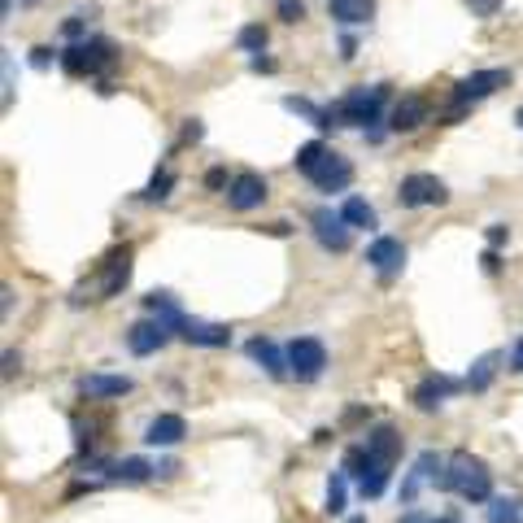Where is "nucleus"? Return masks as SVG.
I'll return each instance as SVG.
<instances>
[{
	"label": "nucleus",
	"mask_w": 523,
	"mask_h": 523,
	"mask_svg": "<svg viewBox=\"0 0 523 523\" xmlns=\"http://www.w3.org/2000/svg\"><path fill=\"white\" fill-rule=\"evenodd\" d=\"M384 97H388V87L384 83H371V87H349L341 101L332 105V114L341 127H371V122H380V109H384Z\"/></svg>",
	"instance_id": "f03ea898"
},
{
	"label": "nucleus",
	"mask_w": 523,
	"mask_h": 523,
	"mask_svg": "<svg viewBox=\"0 0 523 523\" xmlns=\"http://www.w3.org/2000/svg\"><path fill=\"white\" fill-rule=\"evenodd\" d=\"M441 467L445 463L432 454V449H427V454H419V458H415V467H410V476H405V484H402V506H415L419 488L432 480V471H441Z\"/></svg>",
	"instance_id": "a211bd4d"
},
{
	"label": "nucleus",
	"mask_w": 523,
	"mask_h": 523,
	"mask_svg": "<svg viewBox=\"0 0 523 523\" xmlns=\"http://www.w3.org/2000/svg\"><path fill=\"white\" fill-rule=\"evenodd\" d=\"M349 523H366V519H363V515H358V519H349Z\"/></svg>",
	"instance_id": "09e8293b"
},
{
	"label": "nucleus",
	"mask_w": 523,
	"mask_h": 523,
	"mask_svg": "<svg viewBox=\"0 0 523 523\" xmlns=\"http://www.w3.org/2000/svg\"><path fill=\"white\" fill-rule=\"evenodd\" d=\"M158 476V467L149 463V458H140V454H131V458H122V463H109V480L118 484H144Z\"/></svg>",
	"instance_id": "4be33fe9"
},
{
	"label": "nucleus",
	"mask_w": 523,
	"mask_h": 523,
	"mask_svg": "<svg viewBox=\"0 0 523 523\" xmlns=\"http://www.w3.org/2000/svg\"><path fill=\"white\" fill-rule=\"evenodd\" d=\"M515 127H519V131H523V105H519V109H515Z\"/></svg>",
	"instance_id": "49530a36"
},
{
	"label": "nucleus",
	"mask_w": 523,
	"mask_h": 523,
	"mask_svg": "<svg viewBox=\"0 0 523 523\" xmlns=\"http://www.w3.org/2000/svg\"><path fill=\"white\" fill-rule=\"evenodd\" d=\"M327 153H332V149H327L323 140H305L302 149H297V158H292V161H297V170H302L305 179H310V175L319 170L323 161H327Z\"/></svg>",
	"instance_id": "a878e982"
},
{
	"label": "nucleus",
	"mask_w": 523,
	"mask_h": 523,
	"mask_svg": "<svg viewBox=\"0 0 523 523\" xmlns=\"http://www.w3.org/2000/svg\"><path fill=\"white\" fill-rule=\"evenodd\" d=\"M445 201H449V188L436 175H427V170L405 175L402 188H397V205L402 210H423V205H445Z\"/></svg>",
	"instance_id": "20e7f679"
},
{
	"label": "nucleus",
	"mask_w": 523,
	"mask_h": 523,
	"mask_svg": "<svg viewBox=\"0 0 523 523\" xmlns=\"http://www.w3.org/2000/svg\"><path fill=\"white\" fill-rule=\"evenodd\" d=\"M262 201H266V179H262L258 170L231 175V188H227V205H231V210L249 214V210H258Z\"/></svg>",
	"instance_id": "9d476101"
},
{
	"label": "nucleus",
	"mask_w": 523,
	"mask_h": 523,
	"mask_svg": "<svg viewBox=\"0 0 523 523\" xmlns=\"http://www.w3.org/2000/svg\"><path fill=\"white\" fill-rule=\"evenodd\" d=\"M183 436H188V423H183V415H158V419L149 423V432H144V445L170 449V445H179Z\"/></svg>",
	"instance_id": "f3484780"
},
{
	"label": "nucleus",
	"mask_w": 523,
	"mask_h": 523,
	"mask_svg": "<svg viewBox=\"0 0 523 523\" xmlns=\"http://www.w3.org/2000/svg\"><path fill=\"white\" fill-rule=\"evenodd\" d=\"M266 231H271V236H288L292 227H288V222H266Z\"/></svg>",
	"instance_id": "37998d69"
},
{
	"label": "nucleus",
	"mask_w": 523,
	"mask_h": 523,
	"mask_svg": "<svg viewBox=\"0 0 523 523\" xmlns=\"http://www.w3.org/2000/svg\"><path fill=\"white\" fill-rule=\"evenodd\" d=\"M341 219L349 222V227H366V231L380 222V219H375V205L363 201V197H349V201L341 205Z\"/></svg>",
	"instance_id": "393cba45"
},
{
	"label": "nucleus",
	"mask_w": 523,
	"mask_h": 523,
	"mask_svg": "<svg viewBox=\"0 0 523 523\" xmlns=\"http://www.w3.org/2000/svg\"><path fill=\"white\" fill-rule=\"evenodd\" d=\"M131 283V244L114 249L105 258V280H101V297H118L122 288Z\"/></svg>",
	"instance_id": "4468645a"
},
{
	"label": "nucleus",
	"mask_w": 523,
	"mask_h": 523,
	"mask_svg": "<svg viewBox=\"0 0 523 523\" xmlns=\"http://www.w3.org/2000/svg\"><path fill=\"white\" fill-rule=\"evenodd\" d=\"M26 61H31L36 70H48V66H53V48H44V44H40V48H31V57H26Z\"/></svg>",
	"instance_id": "f704fd0d"
},
{
	"label": "nucleus",
	"mask_w": 523,
	"mask_h": 523,
	"mask_svg": "<svg viewBox=\"0 0 523 523\" xmlns=\"http://www.w3.org/2000/svg\"><path fill=\"white\" fill-rule=\"evenodd\" d=\"M366 266L380 275V280H393V275H402L405 266V244L397 236H375V241L366 244Z\"/></svg>",
	"instance_id": "423d86ee"
},
{
	"label": "nucleus",
	"mask_w": 523,
	"mask_h": 523,
	"mask_svg": "<svg viewBox=\"0 0 523 523\" xmlns=\"http://www.w3.org/2000/svg\"><path fill=\"white\" fill-rule=\"evenodd\" d=\"M344 480H349L344 471H332V480H327V506H323L327 515H344Z\"/></svg>",
	"instance_id": "c756f323"
},
{
	"label": "nucleus",
	"mask_w": 523,
	"mask_h": 523,
	"mask_svg": "<svg viewBox=\"0 0 523 523\" xmlns=\"http://www.w3.org/2000/svg\"><path fill=\"white\" fill-rule=\"evenodd\" d=\"M484 523H523V510L515 497H488L484 506Z\"/></svg>",
	"instance_id": "bb28decb"
},
{
	"label": "nucleus",
	"mask_w": 523,
	"mask_h": 523,
	"mask_svg": "<svg viewBox=\"0 0 523 523\" xmlns=\"http://www.w3.org/2000/svg\"><path fill=\"white\" fill-rule=\"evenodd\" d=\"M497 266H502V262H497V249H488V253H484V271H497Z\"/></svg>",
	"instance_id": "c03bdc74"
},
{
	"label": "nucleus",
	"mask_w": 523,
	"mask_h": 523,
	"mask_svg": "<svg viewBox=\"0 0 523 523\" xmlns=\"http://www.w3.org/2000/svg\"><path fill=\"white\" fill-rule=\"evenodd\" d=\"M323 366H327V349H323L319 336H297V341L288 344V371H292V380L314 384L323 375Z\"/></svg>",
	"instance_id": "39448f33"
},
{
	"label": "nucleus",
	"mask_w": 523,
	"mask_h": 523,
	"mask_svg": "<svg viewBox=\"0 0 523 523\" xmlns=\"http://www.w3.org/2000/svg\"><path fill=\"white\" fill-rule=\"evenodd\" d=\"M327 14L341 26H363L375 18V0H327Z\"/></svg>",
	"instance_id": "6ab92c4d"
},
{
	"label": "nucleus",
	"mask_w": 523,
	"mask_h": 523,
	"mask_svg": "<svg viewBox=\"0 0 523 523\" xmlns=\"http://www.w3.org/2000/svg\"><path fill=\"white\" fill-rule=\"evenodd\" d=\"M354 53H358V40H354V36H344V40H341V57L354 61Z\"/></svg>",
	"instance_id": "79ce46f5"
},
{
	"label": "nucleus",
	"mask_w": 523,
	"mask_h": 523,
	"mask_svg": "<svg viewBox=\"0 0 523 523\" xmlns=\"http://www.w3.org/2000/svg\"><path fill=\"white\" fill-rule=\"evenodd\" d=\"M510 371H519L523 375V336L515 341V349H510Z\"/></svg>",
	"instance_id": "ea45409f"
},
{
	"label": "nucleus",
	"mask_w": 523,
	"mask_h": 523,
	"mask_svg": "<svg viewBox=\"0 0 523 523\" xmlns=\"http://www.w3.org/2000/svg\"><path fill=\"white\" fill-rule=\"evenodd\" d=\"M170 188H175V175H170V170H158V175L149 179V188H144V201H166Z\"/></svg>",
	"instance_id": "7c9ffc66"
},
{
	"label": "nucleus",
	"mask_w": 523,
	"mask_h": 523,
	"mask_svg": "<svg viewBox=\"0 0 523 523\" xmlns=\"http://www.w3.org/2000/svg\"><path fill=\"white\" fill-rule=\"evenodd\" d=\"M266 26L262 22H249V26H241V36H236V44H241V53H262L266 48Z\"/></svg>",
	"instance_id": "c85d7f7f"
},
{
	"label": "nucleus",
	"mask_w": 523,
	"mask_h": 523,
	"mask_svg": "<svg viewBox=\"0 0 523 523\" xmlns=\"http://www.w3.org/2000/svg\"><path fill=\"white\" fill-rule=\"evenodd\" d=\"M432 523H458V519H432Z\"/></svg>",
	"instance_id": "de8ad7c7"
},
{
	"label": "nucleus",
	"mask_w": 523,
	"mask_h": 523,
	"mask_svg": "<svg viewBox=\"0 0 523 523\" xmlns=\"http://www.w3.org/2000/svg\"><path fill=\"white\" fill-rule=\"evenodd\" d=\"M458 388H463V384L449 380V375H427V380H423L419 388L410 393V402L419 405V410H436V405H441L445 397H454Z\"/></svg>",
	"instance_id": "dca6fc26"
},
{
	"label": "nucleus",
	"mask_w": 523,
	"mask_h": 523,
	"mask_svg": "<svg viewBox=\"0 0 523 523\" xmlns=\"http://www.w3.org/2000/svg\"><path fill=\"white\" fill-rule=\"evenodd\" d=\"M310 222H314V241H319L323 249H332V253H344V249L354 244V227H349L341 214H332V210H314Z\"/></svg>",
	"instance_id": "0eeeda50"
},
{
	"label": "nucleus",
	"mask_w": 523,
	"mask_h": 523,
	"mask_svg": "<svg viewBox=\"0 0 523 523\" xmlns=\"http://www.w3.org/2000/svg\"><path fill=\"white\" fill-rule=\"evenodd\" d=\"M497 363H502V354H480V358L471 363V375H467V388H471V393H484V388L493 384V375H497Z\"/></svg>",
	"instance_id": "b1692460"
},
{
	"label": "nucleus",
	"mask_w": 523,
	"mask_h": 523,
	"mask_svg": "<svg viewBox=\"0 0 523 523\" xmlns=\"http://www.w3.org/2000/svg\"><path fill=\"white\" fill-rule=\"evenodd\" d=\"M61 36H66V40H83V18H79V14H75V18H66Z\"/></svg>",
	"instance_id": "e433bc0d"
},
{
	"label": "nucleus",
	"mask_w": 523,
	"mask_h": 523,
	"mask_svg": "<svg viewBox=\"0 0 523 523\" xmlns=\"http://www.w3.org/2000/svg\"><path fill=\"white\" fill-rule=\"evenodd\" d=\"M158 476H161V480H170V476H179V463H175V458H166V463H158Z\"/></svg>",
	"instance_id": "a19ab883"
},
{
	"label": "nucleus",
	"mask_w": 523,
	"mask_h": 523,
	"mask_svg": "<svg viewBox=\"0 0 523 523\" xmlns=\"http://www.w3.org/2000/svg\"><path fill=\"white\" fill-rule=\"evenodd\" d=\"M275 14L283 22H302L305 18V0H275Z\"/></svg>",
	"instance_id": "2f4dec72"
},
{
	"label": "nucleus",
	"mask_w": 523,
	"mask_h": 523,
	"mask_svg": "<svg viewBox=\"0 0 523 523\" xmlns=\"http://www.w3.org/2000/svg\"><path fill=\"white\" fill-rule=\"evenodd\" d=\"M427 122V101L423 97H402V101L393 105V131H415V127H423Z\"/></svg>",
	"instance_id": "412c9836"
},
{
	"label": "nucleus",
	"mask_w": 523,
	"mask_h": 523,
	"mask_svg": "<svg viewBox=\"0 0 523 523\" xmlns=\"http://www.w3.org/2000/svg\"><path fill=\"white\" fill-rule=\"evenodd\" d=\"M244 354H249L271 380H292V371H288V349H280L271 336H253V341L244 344Z\"/></svg>",
	"instance_id": "1a4fd4ad"
},
{
	"label": "nucleus",
	"mask_w": 523,
	"mask_h": 523,
	"mask_svg": "<svg viewBox=\"0 0 523 523\" xmlns=\"http://www.w3.org/2000/svg\"><path fill=\"white\" fill-rule=\"evenodd\" d=\"M136 384L131 375H83L79 380V393L83 397H92V402H105V397H127Z\"/></svg>",
	"instance_id": "2eb2a0df"
},
{
	"label": "nucleus",
	"mask_w": 523,
	"mask_h": 523,
	"mask_svg": "<svg viewBox=\"0 0 523 523\" xmlns=\"http://www.w3.org/2000/svg\"><path fill=\"white\" fill-rule=\"evenodd\" d=\"M506 236H510V231H506V222H493V227H488V249H502Z\"/></svg>",
	"instance_id": "4c0bfd02"
},
{
	"label": "nucleus",
	"mask_w": 523,
	"mask_h": 523,
	"mask_svg": "<svg viewBox=\"0 0 523 523\" xmlns=\"http://www.w3.org/2000/svg\"><path fill=\"white\" fill-rule=\"evenodd\" d=\"M436 488L458 493L463 502H488V497H493V471H488L484 458L458 449V454H449V458H445V471L436 476Z\"/></svg>",
	"instance_id": "f257e3e1"
},
{
	"label": "nucleus",
	"mask_w": 523,
	"mask_h": 523,
	"mask_svg": "<svg viewBox=\"0 0 523 523\" xmlns=\"http://www.w3.org/2000/svg\"><path fill=\"white\" fill-rule=\"evenodd\" d=\"M366 449H371V458H380V463H397L402 458V449H405V441H402V432L393 427V423H375L371 432H366Z\"/></svg>",
	"instance_id": "9b49d317"
},
{
	"label": "nucleus",
	"mask_w": 523,
	"mask_h": 523,
	"mask_svg": "<svg viewBox=\"0 0 523 523\" xmlns=\"http://www.w3.org/2000/svg\"><path fill=\"white\" fill-rule=\"evenodd\" d=\"M61 70H66V75H75V79L92 75V53H87V40H83V44H70V48L61 53Z\"/></svg>",
	"instance_id": "cd10ccee"
},
{
	"label": "nucleus",
	"mask_w": 523,
	"mask_h": 523,
	"mask_svg": "<svg viewBox=\"0 0 523 523\" xmlns=\"http://www.w3.org/2000/svg\"><path fill=\"white\" fill-rule=\"evenodd\" d=\"M205 188H210V192H219V188H231V179H227V170H222V166H214V170H205Z\"/></svg>",
	"instance_id": "72a5a7b5"
},
{
	"label": "nucleus",
	"mask_w": 523,
	"mask_h": 523,
	"mask_svg": "<svg viewBox=\"0 0 523 523\" xmlns=\"http://www.w3.org/2000/svg\"><path fill=\"white\" fill-rule=\"evenodd\" d=\"M397 523H432V519H427V515H419V510H410V515H402Z\"/></svg>",
	"instance_id": "a18cd8bd"
},
{
	"label": "nucleus",
	"mask_w": 523,
	"mask_h": 523,
	"mask_svg": "<svg viewBox=\"0 0 523 523\" xmlns=\"http://www.w3.org/2000/svg\"><path fill=\"white\" fill-rule=\"evenodd\" d=\"M310 183H314L319 192H344V188L354 183V166H349V158H341V153H327V161L310 175Z\"/></svg>",
	"instance_id": "f8f14e48"
},
{
	"label": "nucleus",
	"mask_w": 523,
	"mask_h": 523,
	"mask_svg": "<svg viewBox=\"0 0 523 523\" xmlns=\"http://www.w3.org/2000/svg\"><path fill=\"white\" fill-rule=\"evenodd\" d=\"M283 109H288V114H297V118H305L310 127H319V131H332V127H341L332 109H319V105L305 101V97H283Z\"/></svg>",
	"instance_id": "aec40b11"
},
{
	"label": "nucleus",
	"mask_w": 523,
	"mask_h": 523,
	"mask_svg": "<svg viewBox=\"0 0 523 523\" xmlns=\"http://www.w3.org/2000/svg\"><path fill=\"white\" fill-rule=\"evenodd\" d=\"M506 83H510V70H502V66L467 75L463 83H454V109H449V118H458L467 105H476V101H484V97H493V92H497V87H506Z\"/></svg>",
	"instance_id": "7ed1b4c3"
},
{
	"label": "nucleus",
	"mask_w": 523,
	"mask_h": 523,
	"mask_svg": "<svg viewBox=\"0 0 523 523\" xmlns=\"http://www.w3.org/2000/svg\"><path fill=\"white\" fill-rule=\"evenodd\" d=\"M384 488H388V463H380V458H371L366 463V471L358 476V493H363L366 502H375Z\"/></svg>",
	"instance_id": "5701e85b"
},
{
	"label": "nucleus",
	"mask_w": 523,
	"mask_h": 523,
	"mask_svg": "<svg viewBox=\"0 0 523 523\" xmlns=\"http://www.w3.org/2000/svg\"><path fill=\"white\" fill-rule=\"evenodd\" d=\"M205 136V127L197 118H188V127H183V144H197Z\"/></svg>",
	"instance_id": "58836bf2"
},
{
	"label": "nucleus",
	"mask_w": 523,
	"mask_h": 523,
	"mask_svg": "<svg viewBox=\"0 0 523 523\" xmlns=\"http://www.w3.org/2000/svg\"><path fill=\"white\" fill-rule=\"evenodd\" d=\"M166 341H170V327H166L161 319H153V314L127 327V349H131L136 358H149V354H158Z\"/></svg>",
	"instance_id": "6e6552de"
},
{
	"label": "nucleus",
	"mask_w": 523,
	"mask_h": 523,
	"mask_svg": "<svg viewBox=\"0 0 523 523\" xmlns=\"http://www.w3.org/2000/svg\"><path fill=\"white\" fill-rule=\"evenodd\" d=\"M249 70H258V75H275L280 66H275L271 57H262V53H253V57H249Z\"/></svg>",
	"instance_id": "c9c22d12"
},
{
	"label": "nucleus",
	"mask_w": 523,
	"mask_h": 523,
	"mask_svg": "<svg viewBox=\"0 0 523 523\" xmlns=\"http://www.w3.org/2000/svg\"><path fill=\"white\" fill-rule=\"evenodd\" d=\"M188 344H201V349H227L231 344V327L227 323H201V319H188L179 332Z\"/></svg>",
	"instance_id": "ddd939ff"
},
{
	"label": "nucleus",
	"mask_w": 523,
	"mask_h": 523,
	"mask_svg": "<svg viewBox=\"0 0 523 523\" xmlns=\"http://www.w3.org/2000/svg\"><path fill=\"white\" fill-rule=\"evenodd\" d=\"M471 18H497L502 14V0H467Z\"/></svg>",
	"instance_id": "473e14b6"
}]
</instances>
